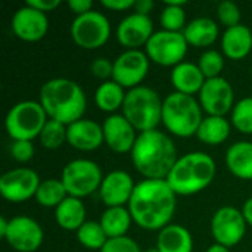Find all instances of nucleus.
I'll use <instances>...</instances> for the list:
<instances>
[{
	"instance_id": "f257e3e1",
	"label": "nucleus",
	"mask_w": 252,
	"mask_h": 252,
	"mask_svg": "<svg viewBox=\"0 0 252 252\" xmlns=\"http://www.w3.org/2000/svg\"><path fill=\"white\" fill-rule=\"evenodd\" d=\"M176 196L167 180H142L128 202L133 221L145 230H162L176 213Z\"/></svg>"
},
{
	"instance_id": "f03ea898",
	"label": "nucleus",
	"mask_w": 252,
	"mask_h": 252,
	"mask_svg": "<svg viewBox=\"0 0 252 252\" xmlns=\"http://www.w3.org/2000/svg\"><path fill=\"white\" fill-rule=\"evenodd\" d=\"M130 154L136 170L152 180H165L179 159L174 142L159 130L140 133Z\"/></svg>"
},
{
	"instance_id": "7ed1b4c3",
	"label": "nucleus",
	"mask_w": 252,
	"mask_h": 252,
	"mask_svg": "<svg viewBox=\"0 0 252 252\" xmlns=\"http://www.w3.org/2000/svg\"><path fill=\"white\" fill-rule=\"evenodd\" d=\"M50 120L69 126L83 118L87 106L83 89L74 80L58 77L46 81L38 100Z\"/></svg>"
},
{
	"instance_id": "20e7f679",
	"label": "nucleus",
	"mask_w": 252,
	"mask_h": 252,
	"mask_svg": "<svg viewBox=\"0 0 252 252\" xmlns=\"http://www.w3.org/2000/svg\"><path fill=\"white\" fill-rule=\"evenodd\" d=\"M216 161L204 152H190L177 159L165 179L176 195L190 196L208 188L216 177Z\"/></svg>"
},
{
	"instance_id": "39448f33",
	"label": "nucleus",
	"mask_w": 252,
	"mask_h": 252,
	"mask_svg": "<svg viewBox=\"0 0 252 252\" xmlns=\"http://www.w3.org/2000/svg\"><path fill=\"white\" fill-rule=\"evenodd\" d=\"M201 103L189 94L170 93L162 105V124L177 137H190L198 133L202 123Z\"/></svg>"
},
{
	"instance_id": "423d86ee",
	"label": "nucleus",
	"mask_w": 252,
	"mask_h": 252,
	"mask_svg": "<svg viewBox=\"0 0 252 252\" xmlns=\"http://www.w3.org/2000/svg\"><path fill=\"white\" fill-rule=\"evenodd\" d=\"M162 105L158 92L151 87L139 86L126 93L123 103V115L140 133L157 130L162 123Z\"/></svg>"
},
{
	"instance_id": "0eeeda50",
	"label": "nucleus",
	"mask_w": 252,
	"mask_h": 252,
	"mask_svg": "<svg viewBox=\"0 0 252 252\" xmlns=\"http://www.w3.org/2000/svg\"><path fill=\"white\" fill-rule=\"evenodd\" d=\"M47 114L40 102L22 100L15 103L6 114L4 128L13 140H31L38 137L44 124L47 123Z\"/></svg>"
},
{
	"instance_id": "6e6552de",
	"label": "nucleus",
	"mask_w": 252,
	"mask_h": 252,
	"mask_svg": "<svg viewBox=\"0 0 252 252\" xmlns=\"http://www.w3.org/2000/svg\"><path fill=\"white\" fill-rule=\"evenodd\" d=\"M61 180L68 192V196L81 199L99 190L103 174L94 161L80 158L69 161L63 167Z\"/></svg>"
},
{
	"instance_id": "1a4fd4ad",
	"label": "nucleus",
	"mask_w": 252,
	"mask_h": 252,
	"mask_svg": "<svg viewBox=\"0 0 252 252\" xmlns=\"http://www.w3.org/2000/svg\"><path fill=\"white\" fill-rule=\"evenodd\" d=\"M109 19L97 10H90L84 15L75 16L71 24V37L74 43L86 50L102 47L109 40Z\"/></svg>"
},
{
	"instance_id": "9d476101",
	"label": "nucleus",
	"mask_w": 252,
	"mask_h": 252,
	"mask_svg": "<svg viewBox=\"0 0 252 252\" xmlns=\"http://www.w3.org/2000/svg\"><path fill=\"white\" fill-rule=\"evenodd\" d=\"M146 47L148 58L161 66H176L183 62L189 43L186 41L183 32L174 31H155L149 38Z\"/></svg>"
},
{
	"instance_id": "9b49d317",
	"label": "nucleus",
	"mask_w": 252,
	"mask_h": 252,
	"mask_svg": "<svg viewBox=\"0 0 252 252\" xmlns=\"http://www.w3.org/2000/svg\"><path fill=\"white\" fill-rule=\"evenodd\" d=\"M247 226L248 224L242 210L230 205L219 208L211 219V233L216 239V244L224 245L227 248L238 245L244 239Z\"/></svg>"
},
{
	"instance_id": "f8f14e48",
	"label": "nucleus",
	"mask_w": 252,
	"mask_h": 252,
	"mask_svg": "<svg viewBox=\"0 0 252 252\" xmlns=\"http://www.w3.org/2000/svg\"><path fill=\"white\" fill-rule=\"evenodd\" d=\"M149 58L146 52L140 49L126 50L114 61L112 80L121 87L134 89L139 87L149 71Z\"/></svg>"
},
{
	"instance_id": "ddd939ff",
	"label": "nucleus",
	"mask_w": 252,
	"mask_h": 252,
	"mask_svg": "<svg viewBox=\"0 0 252 252\" xmlns=\"http://www.w3.org/2000/svg\"><path fill=\"white\" fill-rule=\"evenodd\" d=\"M38 174L25 167L13 168L0 177V193L6 201L24 202L35 196L40 186Z\"/></svg>"
},
{
	"instance_id": "4468645a",
	"label": "nucleus",
	"mask_w": 252,
	"mask_h": 252,
	"mask_svg": "<svg viewBox=\"0 0 252 252\" xmlns=\"http://www.w3.org/2000/svg\"><path fill=\"white\" fill-rule=\"evenodd\" d=\"M201 108L211 117H224L235 106L232 84L223 78H210L199 92Z\"/></svg>"
},
{
	"instance_id": "2eb2a0df",
	"label": "nucleus",
	"mask_w": 252,
	"mask_h": 252,
	"mask_svg": "<svg viewBox=\"0 0 252 252\" xmlns=\"http://www.w3.org/2000/svg\"><path fill=\"white\" fill-rule=\"evenodd\" d=\"M43 238V229L34 219L18 216L9 220V229L4 241L15 251L35 252L41 247Z\"/></svg>"
},
{
	"instance_id": "dca6fc26",
	"label": "nucleus",
	"mask_w": 252,
	"mask_h": 252,
	"mask_svg": "<svg viewBox=\"0 0 252 252\" xmlns=\"http://www.w3.org/2000/svg\"><path fill=\"white\" fill-rule=\"evenodd\" d=\"M12 31L19 40L28 43L38 41L49 31L47 15L25 3L12 16Z\"/></svg>"
},
{
	"instance_id": "f3484780",
	"label": "nucleus",
	"mask_w": 252,
	"mask_h": 252,
	"mask_svg": "<svg viewBox=\"0 0 252 252\" xmlns=\"http://www.w3.org/2000/svg\"><path fill=\"white\" fill-rule=\"evenodd\" d=\"M154 35V22L149 16L140 13H130L126 16L117 28V40L127 47V50H136L146 46Z\"/></svg>"
},
{
	"instance_id": "a211bd4d",
	"label": "nucleus",
	"mask_w": 252,
	"mask_h": 252,
	"mask_svg": "<svg viewBox=\"0 0 252 252\" xmlns=\"http://www.w3.org/2000/svg\"><path fill=\"white\" fill-rule=\"evenodd\" d=\"M134 182L127 171L115 170L108 173L99 188V195L102 202L108 207H124L130 202L134 192Z\"/></svg>"
},
{
	"instance_id": "6ab92c4d",
	"label": "nucleus",
	"mask_w": 252,
	"mask_h": 252,
	"mask_svg": "<svg viewBox=\"0 0 252 252\" xmlns=\"http://www.w3.org/2000/svg\"><path fill=\"white\" fill-rule=\"evenodd\" d=\"M103 137L108 148L117 154H127L131 152L136 143V128L127 121L123 114H112L109 115L103 124Z\"/></svg>"
},
{
	"instance_id": "aec40b11",
	"label": "nucleus",
	"mask_w": 252,
	"mask_h": 252,
	"mask_svg": "<svg viewBox=\"0 0 252 252\" xmlns=\"http://www.w3.org/2000/svg\"><path fill=\"white\" fill-rule=\"evenodd\" d=\"M68 143L78 151H94L105 143L103 128L92 120L81 118L68 126Z\"/></svg>"
},
{
	"instance_id": "412c9836",
	"label": "nucleus",
	"mask_w": 252,
	"mask_h": 252,
	"mask_svg": "<svg viewBox=\"0 0 252 252\" xmlns=\"http://www.w3.org/2000/svg\"><path fill=\"white\" fill-rule=\"evenodd\" d=\"M170 80H171V84L176 89V92L189 94V96L199 93L207 81V78L204 77L198 63L185 62V61L173 68Z\"/></svg>"
},
{
	"instance_id": "4be33fe9",
	"label": "nucleus",
	"mask_w": 252,
	"mask_h": 252,
	"mask_svg": "<svg viewBox=\"0 0 252 252\" xmlns=\"http://www.w3.org/2000/svg\"><path fill=\"white\" fill-rule=\"evenodd\" d=\"M221 49L224 56L233 61H241L252 50V32L247 25L226 28L221 37Z\"/></svg>"
},
{
	"instance_id": "5701e85b",
	"label": "nucleus",
	"mask_w": 252,
	"mask_h": 252,
	"mask_svg": "<svg viewBox=\"0 0 252 252\" xmlns=\"http://www.w3.org/2000/svg\"><path fill=\"white\" fill-rule=\"evenodd\" d=\"M159 252H192L193 239L190 232L182 224H168L159 230L157 239Z\"/></svg>"
},
{
	"instance_id": "b1692460",
	"label": "nucleus",
	"mask_w": 252,
	"mask_h": 252,
	"mask_svg": "<svg viewBox=\"0 0 252 252\" xmlns=\"http://www.w3.org/2000/svg\"><path fill=\"white\" fill-rule=\"evenodd\" d=\"M219 25L214 19L201 16L192 19L183 30V35L190 46L208 47L219 38Z\"/></svg>"
},
{
	"instance_id": "393cba45",
	"label": "nucleus",
	"mask_w": 252,
	"mask_h": 252,
	"mask_svg": "<svg viewBox=\"0 0 252 252\" xmlns=\"http://www.w3.org/2000/svg\"><path fill=\"white\" fill-rule=\"evenodd\" d=\"M229 171L241 179L252 180V142H236L226 152Z\"/></svg>"
},
{
	"instance_id": "a878e982",
	"label": "nucleus",
	"mask_w": 252,
	"mask_h": 252,
	"mask_svg": "<svg viewBox=\"0 0 252 252\" xmlns=\"http://www.w3.org/2000/svg\"><path fill=\"white\" fill-rule=\"evenodd\" d=\"M55 220L63 230H78L86 223V207L81 199L68 196L55 208Z\"/></svg>"
},
{
	"instance_id": "bb28decb",
	"label": "nucleus",
	"mask_w": 252,
	"mask_h": 252,
	"mask_svg": "<svg viewBox=\"0 0 252 252\" xmlns=\"http://www.w3.org/2000/svg\"><path fill=\"white\" fill-rule=\"evenodd\" d=\"M131 214L128 208L124 207H112L106 208L100 217V224L108 236V239L126 236L131 226Z\"/></svg>"
},
{
	"instance_id": "cd10ccee",
	"label": "nucleus",
	"mask_w": 252,
	"mask_h": 252,
	"mask_svg": "<svg viewBox=\"0 0 252 252\" xmlns=\"http://www.w3.org/2000/svg\"><path fill=\"white\" fill-rule=\"evenodd\" d=\"M230 134V123L224 117H211L202 120L198 128V139L205 145H221Z\"/></svg>"
},
{
	"instance_id": "c85d7f7f",
	"label": "nucleus",
	"mask_w": 252,
	"mask_h": 252,
	"mask_svg": "<svg viewBox=\"0 0 252 252\" xmlns=\"http://www.w3.org/2000/svg\"><path fill=\"white\" fill-rule=\"evenodd\" d=\"M126 99L124 87H121L114 80L103 81L94 93V102L97 108L103 112H115L117 109L123 108Z\"/></svg>"
},
{
	"instance_id": "c756f323",
	"label": "nucleus",
	"mask_w": 252,
	"mask_h": 252,
	"mask_svg": "<svg viewBox=\"0 0 252 252\" xmlns=\"http://www.w3.org/2000/svg\"><path fill=\"white\" fill-rule=\"evenodd\" d=\"M68 198V192L61 179L43 180L35 193V201L46 208H56Z\"/></svg>"
},
{
	"instance_id": "7c9ffc66",
	"label": "nucleus",
	"mask_w": 252,
	"mask_h": 252,
	"mask_svg": "<svg viewBox=\"0 0 252 252\" xmlns=\"http://www.w3.org/2000/svg\"><path fill=\"white\" fill-rule=\"evenodd\" d=\"M164 4L165 6L159 16L162 30L183 32L186 28V12L183 9L186 0H164Z\"/></svg>"
},
{
	"instance_id": "2f4dec72",
	"label": "nucleus",
	"mask_w": 252,
	"mask_h": 252,
	"mask_svg": "<svg viewBox=\"0 0 252 252\" xmlns=\"http://www.w3.org/2000/svg\"><path fill=\"white\" fill-rule=\"evenodd\" d=\"M78 242L92 251H100L108 241V236L100 224V221H86L77 230Z\"/></svg>"
},
{
	"instance_id": "473e14b6",
	"label": "nucleus",
	"mask_w": 252,
	"mask_h": 252,
	"mask_svg": "<svg viewBox=\"0 0 252 252\" xmlns=\"http://www.w3.org/2000/svg\"><path fill=\"white\" fill-rule=\"evenodd\" d=\"M38 139L46 149H58L68 142V126L49 118Z\"/></svg>"
},
{
	"instance_id": "72a5a7b5",
	"label": "nucleus",
	"mask_w": 252,
	"mask_h": 252,
	"mask_svg": "<svg viewBox=\"0 0 252 252\" xmlns=\"http://www.w3.org/2000/svg\"><path fill=\"white\" fill-rule=\"evenodd\" d=\"M232 124L244 134H252V97H244L232 109Z\"/></svg>"
},
{
	"instance_id": "f704fd0d",
	"label": "nucleus",
	"mask_w": 252,
	"mask_h": 252,
	"mask_svg": "<svg viewBox=\"0 0 252 252\" xmlns=\"http://www.w3.org/2000/svg\"><path fill=\"white\" fill-rule=\"evenodd\" d=\"M198 66L207 80L217 78V77H220V74L224 68V58L219 50L208 49L199 56Z\"/></svg>"
},
{
	"instance_id": "c9c22d12",
	"label": "nucleus",
	"mask_w": 252,
	"mask_h": 252,
	"mask_svg": "<svg viewBox=\"0 0 252 252\" xmlns=\"http://www.w3.org/2000/svg\"><path fill=\"white\" fill-rule=\"evenodd\" d=\"M217 15L220 22L226 28H232L241 24V9L235 1L224 0L217 7Z\"/></svg>"
},
{
	"instance_id": "e433bc0d",
	"label": "nucleus",
	"mask_w": 252,
	"mask_h": 252,
	"mask_svg": "<svg viewBox=\"0 0 252 252\" xmlns=\"http://www.w3.org/2000/svg\"><path fill=\"white\" fill-rule=\"evenodd\" d=\"M99 252H142L139 245L128 236L108 239Z\"/></svg>"
},
{
	"instance_id": "4c0bfd02",
	"label": "nucleus",
	"mask_w": 252,
	"mask_h": 252,
	"mask_svg": "<svg viewBox=\"0 0 252 252\" xmlns=\"http://www.w3.org/2000/svg\"><path fill=\"white\" fill-rule=\"evenodd\" d=\"M10 155L18 162H28L34 157V145L31 140H13L10 145Z\"/></svg>"
},
{
	"instance_id": "58836bf2",
	"label": "nucleus",
	"mask_w": 252,
	"mask_h": 252,
	"mask_svg": "<svg viewBox=\"0 0 252 252\" xmlns=\"http://www.w3.org/2000/svg\"><path fill=\"white\" fill-rule=\"evenodd\" d=\"M90 71L93 77L108 81L109 78H112V74H114V62H111L106 58H97L92 62Z\"/></svg>"
},
{
	"instance_id": "ea45409f",
	"label": "nucleus",
	"mask_w": 252,
	"mask_h": 252,
	"mask_svg": "<svg viewBox=\"0 0 252 252\" xmlns=\"http://www.w3.org/2000/svg\"><path fill=\"white\" fill-rule=\"evenodd\" d=\"M66 4L77 16L93 10V1L92 0H68Z\"/></svg>"
},
{
	"instance_id": "a19ab883",
	"label": "nucleus",
	"mask_w": 252,
	"mask_h": 252,
	"mask_svg": "<svg viewBox=\"0 0 252 252\" xmlns=\"http://www.w3.org/2000/svg\"><path fill=\"white\" fill-rule=\"evenodd\" d=\"M134 1L136 0H102V6L109 9V10H118V12H123V10H127V9H131L134 7Z\"/></svg>"
},
{
	"instance_id": "79ce46f5",
	"label": "nucleus",
	"mask_w": 252,
	"mask_h": 252,
	"mask_svg": "<svg viewBox=\"0 0 252 252\" xmlns=\"http://www.w3.org/2000/svg\"><path fill=\"white\" fill-rule=\"evenodd\" d=\"M27 4L43 12V13H46V12L56 9L61 4V0H28Z\"/></svg>"
},
{
	"instance_id": "37998d69",
	"label": "nucleus",
	"mask_w": 252,
	"mask_h": 252,
	"mask_svg": "<svg viewBox=\"0 0 252 252\" xmlns=\"http://www.w3.org/2000/svg\"><path fill=\"white\" fill-rule=\"evenodd\" d=\"M133 9L136 10V13L149 16L151 10L154 9V1H152V0H136Z\"/></svg>"
},
{
	"instance_id": "c03bdc74",
	"label": "nucleus",
	"mask_w": 252,
	"mask_h": 252,
	"mask_svg": "<svg viewBox=\"0 0 252 252\" xmlns=\"http://www.w3.org/2000/svg\"><path fill=\"white\" fill-rule=\"evenodd\" d=\"M242 214L247 220V224L252 227V196L245 201V204L242 207Z\"/></svg>"
},
{
	"instance_id": "a18cd8bd",
	"label": "nucleus",
	"mask_w": 252,
	"mask_h": 252,
	"mask_svg": "<svg viewBox=\"0 0 252 252\" xmlns=\"http://www.w3.org/2000/svg\"><path fill=\"white\" fill-rule=\"evenodd\" d=\"M7 229H9V220L6 217H0V238L1 239H4Z\"/></svg>"
},
{
	"instance_id": "49530a36",
	"label": "nucleus",
	"mask_w": 252,
	"mask_h": 252,
	"mask_svg": "<svg viewBox=\"0 0 252 252\" xmlns=\"http://www.w3.org/2000/svg\"><path fill=\"white\" fill-rule=\"evenodd\" d=\"M207 252H230L229 251V248L227 247H224V245H220V244H214V245H211Z\"/></svg>"
},
{
	"instance_id": "de8ad7c7",
	"label": "nucleus",
	"mask_w": 252,
	"mask_h": 252,
	"mask_svg": "<svg viewBox=\"0 0 252 252\" xmlns=\"http://www.w3.org/2000/svg\"><path fill=\"white\" fill-rule=\"evenodd\" d=\"M146 252H159V250H158V248H155V250H148Z\"/></svg>"
}]
</instances>
